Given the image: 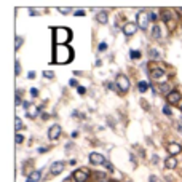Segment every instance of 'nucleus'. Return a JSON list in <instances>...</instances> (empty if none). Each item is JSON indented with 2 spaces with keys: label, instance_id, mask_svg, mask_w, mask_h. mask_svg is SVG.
I'll return each mask as SVG.
<instances>
[{
  "label": "nucleus",
  "instance_id": "nucleus-27",
  "mask_svg": "<svg viewBox=\"0 0 182 182\" xmlns=\"http://www.w3.org/2000/svg\"><path fill=\"white\" fill-rule=\"evenodd\" d=\"M69 8H59V13H62V14H67V13H69Z\"/></svg>",
  "mask_w": 182,
  "mask_h": 182
},
{
  "label": "nucleus",
  "instance_id": "nucleus-5",
  "mask_svg": "<svg viewBox=\"0 0 182 182\" xmlns=\"http://www.w3.org/2000/svg\"><path fill=\"white\" fill-rule=\"evenodd\" d=\"M90 177V171L88 169H78V171L74 173V179L75 182H86Z\"/></svg>",
  "mask_w": 182,
  "mask_h": 182
},
{
  "label": "nucleus",
  "instance_id": "nucleus-30",
  "mask_svg": "<svg viewBox=\"0 0 182 182\" xmlns=\"http://www.w3.org/2000/svg\"><path fill=\"white\" fill-rule=\"evenodd\" d=\"M43 75H45V77H53V72H48V70H45V72H43Z\"/></svg>",
  "mask_w": 182,
  "mask_h": 182
},
{
  "label": "nucleus",
  "instance_id": "nucleus-6",
  "mask_svg": "<svg viewBox=\"0 0 182 182\" xmlns=\"http://www.w3.org/2000/svg\"><path fill=\"white\" fill-rule=\"evenodd\" d=\"M61 133H62L61 126H59V125H53V126L50 128V131H48V137H50V141H56V139H59Z\"/></svg>",
  "mask_w": 182,
  "mask_h": 182
},
{
  "label": "nucleus",
  "instance_id": "nucleus-24",
  "mask_svg": "<svg viewBox=\"0 0 182 182\" xmlns=\"http://www.w3.org/2000/svg\"><path fill=\"white\" fill-rule=\"evenodd\" d=\"M21 45H22V38H21V37H18V38H16V45H14V46H16V50H18Z\"/></svg>",
  "mask_w": 182,
  "mask_h": 182
},
{
  "label": "nucleus",
  "instance_id": "nucleus-17",
  "mask_svg": "<svg viewBox=\"0 0 182 182\" xmlns=\"http://www.w3.org/2000/svg\"><path fill=\"white\" fill-rule=\"evenodd\" d=\"M137 88H139L141 93H145V91L149 90V83L147 82H139V85H137Z\"/></svg>",
  "mask_w": 182,
  "mask_h": 182
},
{
  "label": "nucleus",
  "instance_id": "nucleus-29",
  "mask_svg": "<svg viewBox=\"0 0 182 182\" xmlns=\"http://www.w3.org/2000/svg\"><path fill=\"white\" fill-rule=\"evenodd\" d=\"M30 94H32V96H37V94H38L37 88H30Z\"/></svg>",
  "mask_w": 182,
  "mask_h": 182
},
{
  "label": "nucleus",
  "instance_id": "nucleus-9",
  "mask_svg": "<svg viewBox=\"0 0 182 182\" xmlns=\"http://www.w3.org/2000/svg\"><path fill=\"white\" fill-rule=\"evenodd\" d=\"M136 30H137V24H134V22H128V24H125V27H123V34L126 35V37L134 35Z\"/></svg>",
  "mask_w": 182,
  "mask_h": 182
},
{
  "label": "nucleus",
  "instance_id": "nucleus-12",
  "mask_svg": "<svg viewBox=\"0 0 182 182\" xmlns=\"http://www.w3.org/2000/svg\"><path fill=\"white\" fill-rule=\"evenodd\" d=\"M163 75H165V69H161V67H155V69L150 70V77H152L153 80H160Z\"/></svg>",
  "mask_w": 182,
  "mask_h": 182
},
{
  "label": "nucleus",
  "instance_id": "nucleus-33",
  "mask_svg": "<svg viewBox=\"0 0 182 182\" xmlns=\"http://www.w3.org/2000/svg\"><path fill=\"white\" fill-rule=\"evenodd\" d=\"M69 85H70V86H77V82H75V80H70Z\"/></svg>",
  "mask_w": 182,
  "mask_h": 182
},
{
  "label": "nucleus",
  "instance_id": "nucleus-8",
  "mask_svg": "<svg viewBox=\"0 0 182 182\" xmlns=\"http://www.w3.org/2000/svg\"><path fill=\"white\" fill-rule=\"evenodd\" d=\"M182 94L179 91H171L169 94H166V101H168V104H177V102L181 101Z\"/></svg>",
  "mask_w": 182,
  "mask_h": 182
},
{
  "label": "nucleus",
  "instance_id": "nucleus-11",
  "mask_svg": "<svg viewBox=\"0 0 182 182\" xmlns=\"http://www.w3.org/2000/svg\"><path fill=\"white\" fill-rule=\"evenodd\" d=\"M166 149H168V152H169V155H171V157H174V155H177V153L182 152V145L177 144V142H171Z\"/></svg>",
  "mask_w": 182,
  "mask_h": 182
},
{
  "label": "nucleus",
  "instance_id": "nucleus-39",
  "mask_svg": "<svg viewBox=\"0 0 182 182\" xmlns=\"http://www.w3.org/2000/svg\"><path fill=\"white\" fill-rule=\"evenodd\" d=\"M181 110H182V104H181Z\"/></svg>",
  "mask_w": 182,
  "mask_h": 182
},
{
  "label": "nucleus",
  "instance_id": "nucleus-13",
  "mask_svg": "<svg viewBox=\"0 0 182 182\" xmlns=\"http://www.w3.org/2000/svg\"><path fill=\"white\" fill-rule=\"evenodd\" d=\"M176 166H177V160L174 157H169V158L165 160V168L166 169H174Z\"/></svg>",
  "mask_w": 182,
  "mask_h": 182
},
{
  "label": "nucleus",
  "instance_id": "nucleus-18",
  "mask_svg": "<svg viewBox=\"0 0 182 182\" xmlns=\"http://www.w3.org/2000/svg\"><path fill=\"white\" fill-rule=\"evenodd\" d=\"M160 91H161V93H165V94H169V93H171V88H169L168 83H163L161 88H160Z\"/></svg>",
  "mask_w": 182,
  "mask_h": 182
},
{
  "label": "nucleus",
  "instance_id": "nucleus-38",
  "mask_svg": "<svg viewBox=\"0 0 182 182\" xmlns=\"http://www.w3.org/2000/svg\"><path fill=\"white\" fill-rule=\"evenodd\" d=\"M110 182H117V181H110Z\"/></svg>",
  "mask_w": 182,
  "mask_h": 182
},
{
  "label": "nucleus",
  "instance_id": "nucleus-2",
  "mask_svg": "<svg viewBox=\"0 0 182 182\" xmlns=\"http://www.w3.org/2000/svg\"><path fill=\"white\" fill-rule=\"evenodd\" d=\"M72 38V32L67 27H54L53 29V43L54 45H67Z\"/></svg>",
  "mask_w": 182,
  "mask_h": 182
},
{
  "label": "nucleus",
  "instance_id": "nucleus-19",
  "mask_svg": "<svg viewBox=\"0 0 182 182\" xmlns=\"http://www.w3.org/2000/svg\"><path fill=\"white\" fill-rule=\"evenodd\" d=\"M129 54H131L133 59H139L141 58V51H136V50H131V53H129Z\"/></svg>",
  "mask_w": 182,
  "mask_h": 182
},
{
  "label": "nucleus",
  "instance_id": "nucleus-3",
  "mask_svg": "<svg viewBox=\"0 0 182 182\" xmlns=\"http://www.w3.org/2000/svg\"><path fill=\"white\" fill-rule=\"evenodd\" d=\"M115 83H117L118 91H120V93H126V91L129 90V80H128V77H126V75H118Z\"/></svg>",
  "mask_w": 182,
  "mask_h": 182
},
{
  "label": "nucleus",
  "instance_id": "nucleus-21",
  "mask_svg": "<svg viewBox=\"0 0 182 182\" xmlns=\"http://www.w3.org/2000/svg\"><path fill=\"white\" fill-rule=\"evenodd\" d=\"M21 128H22V121H21V118H16V131H19Z\"/></svg>",
  "mask_w": 182,
  "mask_h": 182
},
{
  "label": "nucleus",
  "instance_id": "nucleus-10",
  "mask_svg": "<svg viewBox=\"0 0 182 182\" xmlns=\"http://www.w3.org/2000/svg\"><path fill=\"white\" fill-rule=\"evenodd\" d=\"M64 161H56V163H53L51 165V168H50V171L53 176H58V174H61L62 173V169H64Z\"/></svg>",
  "mask_w": 182,
  "mask_h": 182
},
{
  "label": "nucleus",
  "instance_id": "nucleus-14",
  "mask_svg": "<svg viewBox=\"0 0 182 182\" xmlns=\"http://www.w3.org/2000/svg\"><path fill=\"white\" fill-rule=\"evenodd\" d=\"M42 177V173L40 171H32L30 173V176L27 177V182H38Z\"/></svg>",
  "mask_w": 182,
  "mask_h": 182
},
{
  "label": "nucleus",
  "instance_id": "nucleus-32",
  "mask_svg": "<svg viewBox=\"0 0 182 182\" xmlns=\"http://www.w3.org/2000/svg\"><path fill=\"white\" fill-rule=\"evenodd\" d=\"M105 48H107V45H105V43H101V45H99V51H104Z\"/></svg>",
  "mask_w": 182,
  "mask_h": 182
},
{
  "label": "nucleus",
  "instance_id": "nucleus-35",
  "mask_svg": "<svg viewBox=\"0 0 182 182\" xmlns=\"http://www.w3.org/2000/svg\"><path fill=\"white\" fill-rule=\"evenodd\" d=\"M150 182H157V177H155V176H152V177H150Z\"/></svg>",
  "mask_w": 182,
  "mask_h": 182
},
{
  "label": "nucleus",
  "instance_id": "nucleus-7",
  "mask_svg": "<svg viewBox=\"0 0 182 182\" xmlns=\"http://www.w3.org/2000/svg\"><path fill=\"white\" fill-rule=\"evenodd\" d=\"M90 161L93 165H104L105 163V158H104V155H101V153L93 152V153H90Z\"/></svg>",
  "mask_w": 182,
  "mask_h": 182
},
{
  "label": "nucleus",
  "instance_id": "nucleus-4",
  "mask_svg": "<svg viewBox=\"0 0 182 182\" xmlns=\"http://www.w3.org/2000/svg\"><path fill=\"white\" fill-rule=\"evenodd\" d=\"M149 21H150V18H149V13H145V11H141L139 14H137V27L142 30H145L149 27Z\"/></svg>",
  "mask_w": 182,
  "mask_h": 182
},
{
  "label": "nucleus",
  "instance_id": "nucleus-25",
  "mask_svg": "<svg viewBox=\"0 0 182 182\" xmlns=\"http://www.w3.org/2000/svg\"><path fill=\"white\" fill-rule=\"evenodd\" d=\"M83 14H85L83 10H75V16H83Z\"/></svg>",
  "mask_w": 182,
  "mask_h": 182
},
{
  "label": "nucleus",
  "instance_id": "nucleus-1",
  "mask_svg": "<svg viewBox=\"0 0 182 182\" xmlns=\"http://www.w3.org/2000/svg\"><path fill=\"white\" fill-rule=\"evenodd\" d=\"M74 59V50L69 45H54L51 62L54 64H67Z\"/></svg>",
  "mask_w": 182,
  "mask_h": 182
},
{
  "label": "nucleus",
  "instance_id": "nucleus-15",
  "mask_svg": "<svg viewBox=\"0 0 182 182\" xmlns=\"http://www.w3.org/2000/svg\"><path fill=\"white\" fill-rule=\"evenodd\" d=\"M96 19H98V22H101V24H107V13L105 11H99L98 13V16H96Z\"/></svg>",
  "mask_w": 182,
  "mask_h": 182
},
{
  "label": "nucleus",
  "instance_id": "nucleus-36",
  "mask_svg": "<svg viewBox=\"0 0 182 182\" xmlns=\"http://www.w3.org/2000/svg\"><path fill=\"white\" fill-rule=\"evenodd\" d=\"M177 13H181V14H182V8H177Z\"/></svg>",
  "mask_w": 182,
  "mask_h": 182
},
{
  "label": "nucleus",
  "instance_id": "nucleus-31",
  "mask_svg": "<svg viewBox=\"0 0 182 182\" xmlns=\"http://www.w3.org/2000/svg\"><path fill=\"white\" fill-rule=\"evenodd\" d=\"M78 93H80V94H85V93H86V90L83 88V86H78Z\"/></svg>",
  "mask_w": 182,
  "mask_h": 182
},
{
  "label": "nucleus",
  "instance_id": "nucleus-28",
  "mask_svg": "<svg viewBox=\"0 0 182 182\" xmlns=\"http://www.w3.org/2000/svg\"><path fill=\"white\" fill-rule=\"evenodd\" d=\"M104 165H105V168H107V169H109V171H113V166H112V165H110V163H107V161H105V163H104Z\"/></svg>",
  "mask_w": 182,
  "mask_h": 182
},
{
  "label": "nucleus",
  "instance_id": "nucleus-37",
  "mask_svg": "<svg viewBox=\"0 0 182 182\" xmlns=\"http://www.w3.org/2000/svg\"><path fill=\"white\" fill-rule=\"evenodd\" d=\"M179 131H181V133H182V128H181V126H179Z\"/></svg>",
  "mask_w": 182,
  "mask_h": 182
},
{
  "label": "nucleus",
  "instance_id": "nucleus-22",
  "mask_svg": "<svg viewBox=\"0 0 182 182\" xmlns=\"http://www.w3.org/2000/svg\"><path fill=\"white\" fill-rule=\"evenodd\" d=\"M150 56H152L153 59H157L158 58V51L157 50H150Z\"/></svg>",
  "mask_w": 182,
  "mask_h": 182
},
{
  "label": "nucleus",
  "instance_id": "nucleus-20",
  "mask_svg": "<svg viewBox=\"0 0 182 182\" xmlns=\"http://www.w3.org/2000/svg\"><path fill=\"white\" fill-rule=\"evenodd\" d=\"M163 113H165V115H168V117H171L173 115V110L169 109L168 105H165V107H163Z\"/></svg>",
  "mask_w": 182,
  "mask_h": 182
},
{
  "label": "nucleus",
  "instance_id": "nucleus-16",
  "mask_svg": "<svg viewBox=\"0 0 182 182\" xmlns=\"http://www.w3.org/2000/svg\"><path fill=\"white\" fill-rule=\"evenodd\" d=\"M152 37H153V38H160V37H161V29H160V26H153V29H152Z\"/></svg>",
  "mask_w": 182,
  "mask_h": 182
},
{
  "label": "nucleus",
  "instance_id": "nucleus-34",
  "mask_svg": "<svg viewBox=\"0 0 182 182\" xmlns=\"http://www.w3.org/2000/svg\"><path fill=\"white\" fill-rule=\"evenodd\" d=\"M21 72V69H19V62H16V74Z\"/></svg>",
  "mask_w": 182,
  "mask_h": 182
},
{
  "label": "nucleus",
  "instance_id": "nucleus-23",
  "mask_svg": "<svg viewBox=\"0 0 182 182\" xmlns=\"http://www.w3.org/2000/svg\"><path fill=\"white\" fill-rule=\"evenodd\" d=\"M22 142H24V137H22L21 134H18L16 136V144H22Z\"/></svg>",
  "mask_w": 182,
  "mask_h": 182
},
{
  "label": "nucleus",
  "instance_id": "nucleus-26",
  "mask_svg": "<svg viewBox=\"0 0 182 182\" xmlns=\"http://www.w3.org/2000/svg\"><path fill=\"white\" fill-rule=\"evenodd\" d=\"M149 18H150V19H152V21H157V19H158L155 13H149Z\"/></svg>",
  "mask_w": 182,
  "mask_h": 182
}]
</instances>
